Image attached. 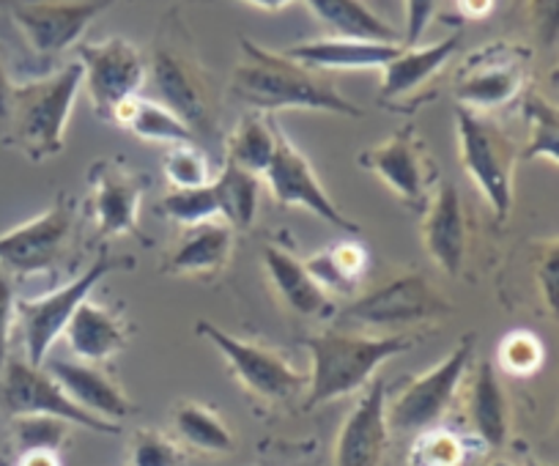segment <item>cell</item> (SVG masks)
<instances>
[{"label":"cell","instance_id":"cell-1","mask_svg":"<svg viewBox=\"0 0 559 466\" xmlns=\"http://www.w3.org/2000/svg\"><path fill=\"white\" fill-rule=\"evenodd\" d=\"M230 96L252 112L277 110H319L332 116L362 119L365 110L341 94L335 80L324 72L294 61L286 52H272L241 36V52L230 72Z\"/></svg>","mask_w":559,"mask_h":466},{"label":"cell","instance_id":"cell-2","mask_svg":"<svg viewBox=\"0 0 559 466\" xmlns=\"http://www.w3.org/2000/svg\"><path fill=\"white\" fill-rule=\"evenodd\" d=\"M412 346L414 337L406 332L368 335V332L326 330L305 337V348L310 355L308 409L368 387L386 360L403 355Z\"/></svg>","mask_w":559,"mask_h":466},{"label":"cell","instance_id":"cell-3","mask_svg":"<svg viewBox=\"0 0 559 466\" xmlns=\"http://www.w3.org/2000/svg\"><path fill=\"white\" fill-rule=\"evenodd\" d=\"M80 88H83L80 63H67L45 77L12 85L7 121H3L7 141L20 148L31 163H47L58 157L67 143V127Z\"/></svg>","mask_w":559,"mask_h":466},{"label":"cell","instance_id":"cell-4","mask_svg":"<svg viewBox=\"0 0 559 466\" xmlns=\"http://www.w3.org/2000/svg\"><path fill=\"white\" fill-rule=\"evenodd\" d=\"M455 135H459L461 168L480 190L483 201L499 219L513 212L515 165L521 152L504 130H499L488 116L459 107L455 110Z\"/></svg>","mask_w":559,"mask_h":466},{"label":"cell","instance_id":"cell-5","mask_svg":"<svg viewBox=\"0 0 559 466\" xmlns=\"http://www.w3.org/2000/svg\"><path fill=\"white\" fill-rule=\"evenodd\" d=\"M450 313L453 304L426 275L403 272L337 310V319L370 330H406V326L442 321Z\"/></svg>","mask_w":559,"mask_h":466},{"label":"cell","instance_id":"cell-6","mask_svg":"<svg viewBox=\"0 0 559 466\" xmlns=\"http://www.w3.org/2000/svg\"><path fill=\"white\" fill-rule=\"evenodd\" d=\"M472 362H475V335H466L450 348L431 371L412 379L397 393V398L386 406L390 431L423 433L428 428H437V422L453 406L455 393H459L461 382L469 373Z\"/></svg>","mask_w":559,"mask_h":466},{"label":"cell","instance_id":"cell-7","mask_svg":"<svg viewBox=\"0 0 559 466\" xmlns=\"http://www.w3.org/2000/svg\"><path fill=\"white\" fill-rule=\"evenodd\" d=\"M532 52L510 41H491L472 52L461 63L453 83V96L459 107L475 112H491L519 99L530 77Z\"/></svg>","mask_w":559,"mask_h":466},{"label":"cell","instance_id":"cell-8","mask_svg":"<svg viewBox=\"0 0 559 466\" xmlns=\"http://www.w3.org/2000/svg\"><path fill=\"white\" fill-rule=\"evenodd\" d=\"M112 270H118V261L110 255H102L67 286L34 299H17V326L23 332L25 362L36 368L45 366L50 348L67 332L69 321L78 313L80 304L91 297L96 283L110 275Z\"/></svg>","mask_w":559,"mask_h":466},{"label":"cell","instance_id":"cell-9","mask_svg":"<svg viewBox=\"0 0 559 466\" xmlns=\"http://www.w3.org/2000/svg\"><path fill=\"white\" fill-rule=\"evenodd\" d=\"M357 163L412 208H426L428 198L439 184L437 163L414 127H401L376 146L359 152Z\"/></svg>","mask_w":559,"mask_h":466},{"label":"cell","instance_id":"cell-10","mask_svg":"<svg viewBox=\"0 0 559 466\" xmlns=\"http://www.w3.org/2000/svg\"><path fill=\"white\" fill-rule=\"evenodd\" d=\"M148 74H152L159 101L190 127L192 135L214 130V121H217L214 91L206 69L198 63L195 56H190L174 39L157 41L152 63H148Z\"/></svg>","mask_w":559,"mask_h":466},{"label":"cell","instance_id":"cell-11","mask_svg":"<svg viewBox=\"0 0 559 466\" xmlns=\"http://www.w3.org/2000/svg\"><path fill=\"white\" fill-rule=\"evenodd\" d=\"M83 88L99 119L112 121L121 101L140 94L148 77V63L132 41L110 36L102 41H85L78 47Z\"/></svg>","mask_w":559,"mask_h":466},{"label":"cell","instance_id":"cell-12","mask_svg":"<svg viewBox=\"0 0 559 466\" xmlns=\"http://www.w3.org/2000/svg\"><path fill=\"white\" fill-rule=\"evenodd\" d=\"M195 330L223 355L236 382L258 398L288 401L308 384L302 371H297L286 357L280 351H272L263 343L230 335L212 321H198Z\"/></svg>","mask_w":559,"mask_h":466},{"label":"cell","instance_id":"cell-13","mask_svg":"<svg viewBox=\"0 0 559 466\" xmlns=\"http://www.w3.org/2000/svg\"><path fill=\"white\" fill-rule=\"evenodd\" d=\"M116 0H3L9 17L39 58H56L83 39Z\"/></svg>","mask_w":559,"mask_h":466},{"label":"cell","instance_id":"cell-14","mask_svg":"<svg viewBox=\"0 0 559 466\" xmlns=\"http://www.w3.org/2000/svg\"><path fill=\"white\" fill-rule=\"evenodd\" d=\"M74 201L61 192L50 208L0 234V270L9 275L47 272L67 255L74 230Z\"/></svg>","mask_w":559,"mask_h":466},{"label":"cell","instance_id":"cell-15","mask_svg":"<svg viewBox=\"0 0 559 466\" xmlns=\"http://www.w3.org/2000/svg\"><path fill=\"white\" fill-rule=\"evenodd\" d=\"M146 187L148 181L121 157H102L91 165L85 212L94 219L99 237L118 239L138 234L140 203Z\"/></svg>","mask_w":559,"mask_h":466},{"label":"cell","instance_id":"cell-16","mask_svg":"<svg viewBox=\"0 0 559 466\" xmlns=\"http://www.w3.org/2000/svg\"><path fill=\"white\" fill-rule=\"evenodd\" d=\"M263 179H266L274 203H280V206L305 208L313 217L330 223L332 228L359 234V225L324 190L310 159L283 132H280L277 152H274V159L266 174H263Z\"/></svg>","mask_w":559,"mask_h":466},{"label":"cell","instance_id":"cell-17","mask_svg":"<svg viewBox=\"0 0 559 466\" xmlns=\"http://www.w3.org/2000/svg\"><path fill=\"white\" fill-rule=\"evenodd\" d=\"M3 404L9 406L14 417L20 415H47L67 420L72 426L88 428L96 433H118L121 428L116 422L99 420L80 409L72 398L61 390V384L45 371V366L36 368L25 360H9L3 368Z\"/></svg>","mask_w":559,"mask_h":466},{"label":"cell","instance_id":"cell-18","mask_svg":"<svg viewBox=\"0 0 559 466\" xmlns=\"http://www.w3.org/2000/svg\"><path fill=\"white\" fill-rule=\"evenodd\" d=\"M459 47L461 34L448 36L442 41H433V45L401 47V52L381 69V105L408 110V107L428 99L433 80L442 74V69L448 67L450 58L455 56Z\"/></svg>","mask_w":559,"mask_h":466},{"label":"cell","instance_id":"cell-19","mask_svg":"<svg viewBox=\"0 0 559 466\" xmlns=\"http://www.w3.org/2000/svg\"><path fill=\"white\" fill-rule=\"evenodd\" d=\"M386 382L373 379L362 387L357 406L346 417L335 444V466H381L390 447Z\"/></svg>","mask_w":559,"mask_h":466},{"label":"cell","instance_id":"cell-20","mask_svg":"<svg viewBox=\"0 0 559 466\" xmlns=\"http://www.w3.org/2000/svg\"><path fill=\"white\" fill-rule=\"evenodd\" d=\"M419 234H423V248H426L428 259L444 275H461L466 261V212L455 184L439 181L423 208Z\"/></svg>","mask_w":559,"mask_h":466},{"label":"cell","instance_id":"cell-21","mask_svg":"<svg viewBox=\"0 0 559 466\" xmlns=\"http://www.w3.org/2000/svg\"><path fill=\"white\" fill-rule=\"evenodd\" d=\"M45 371L61 384L63 393L85 409L88 415L107 422H121L134 411L132 401L121 393L116 382L107 377L102 368L80 360H50L45 362Z\"/></svg>","mask_w":559,"mask_h":466},{"label":"cell","instance_id":"cell-22","mask_svg":"<svg viewBox=\"0 0 559 466\" xmlns=\"http://www.w3.org/2000/svg\"><path fill=\"white\" fill-rule=\"evenodd\" d=\"M234 234L236 230L223 219L190 225L181 230L179 242L165 259V272L176 277H195V280L219 275L234 255Z\"/></svg>","mask_w":559,"mask_h":466},{"label":"cell","instance_id":"cell-23","mask_svg":"<svg viewBox=\"0 0 559 466\" xmlns=\"http://www.w3.org/2000/svg\"><path fill=\"white\" fill-rule=\"evenodd\" d=\"M263 270H266L277 299L292 313L305 315V319H332L335 315V302H332L330 294L313 280L305 261L288 253L286 248L266 244L263 248Z\"/></svg>","mask_w":559,"mask_h":466},{"label":"cell","instance_id":"cell-24","mask_svg":"<svg viewBox=\"0 0 559 466\" xmlns=\"http://www.w3.org/2000/svg\"><path fill=\"white\" fill-rule=\"evenodd\" d=\"M401 47L403 45H392V41L326 36V39H313L288 47L286 56L316 69V72H359V69H379L381 72L401 52Z\"/></svg>","mask_w":559,"mask_h":466},{"label":"cell","instance_id":"cell-25","mask_svg":"<svg viewBox=\"0 0 559 466\" xmlns=\"http://www.w3.org/2000/svg\"><path fill=\"white\" fill-rule=\"evenodd\" d=\"M63 337L72 348L74 360L99 366L127 346V326H123L121 315L112 313L110 308L85 299L69 321Z\"/></svg>","mask_w":559,"mask_h":466},{"label":"cell","instance_id":"cell-26","mask_svg":"<svg viewBox=\"0 0 559 466\" xmlns=\"http://www.w3.org/2000/svg\"><path fill=\"white\" fill-rule=\"evenodd\" d=\"M469 420L477 439L486 447H504L510 433V406L499 382L497 366L491 360H480L472 371L469 382Z\"/></svg>","mask_w":559,"mask_h":466},{"label":"cell","instance_id":"cell-27","mask_svg":"<svg viewBox=\"0 0 559 466\" xmlns=\"http://www.w3.org/2000/svg\"><path fill=\"white\" fill-rule=\"evenodd\" d=\"M305 3L313 17L332 31V36L403 45V36L373 9L365 7L362 0H305Z\"/></svg>","mask_w":559,"mask_h":466},{"label":"cell","instance_id":"cell-28","mask_svg":"<svg viewBox=\"0 0 559 466\" xmlns=\"http://www.w3.org/2000/svg\"><path fill=\"white\" fill-rule=\"evenodd\" d=\"M112 124H118L121 130L132 132L134 138L148 143L174 146V143L192 141V130L170 107H165L159 99H146V96L140 94L116 107Z\"/></svg>","mask_w":559,"mask_h":466},{"label":"cell","instance_id":"cell-29","mask_svg":"<svg viewBox=\"0 0 559 466\" xmlns=\"http://www.w3.org/2000/svg\"><path fill=\"white\" fill-rule=\"evenodd\" d=\"M368 250L359 242H354V239H343V242L330 244L326 250H321V253L310 255V259L305 261V266H308V272L313 275V280L319 283L330 297L332 294L348 297V294L357 291L359 283L368 275Z\"/></svg>","mask_w":559,"mask_h":466},{"label":"cell","instance_id":"cell-30","mask_svg":"<svg viewBox=\"0 0 559 466\" xmlns=\"http://www.w3.org/2000/svg\"><path fill=\"white\" fill-rule=\"evenodd\" d=\"M280 130L266 112H247L225 141V163L263 176L277 152Z\"/></svg>","mask_w":559,"mask_h":466},{"label":"cell","instance_id":"cell-31","mask_svg":"<svg viewBox=\"0 0 559 466\" xmlns=\"http://www.w3.org/2000/svg\"><path fill=\"white\" fill-rule=\"evenodd\" d=\"M261 176L241 170L236 165L225 163L217 174L214 195H217L219 219L234 230H247L258 217V203H261Z\"/></svg>","mask_w":559,"mask_h":466},{"label":"cell","instance_id":"cell-32","mask_svg":"<svg viewBox=\"0 0 559 466\" xmlns=\"http://www.w3.org/2000/svg\"><path fill=\"white\" fill-rule=\"evenodd\" d=\"M174 431L179 433L181 442L203 450V453H230L236 447L234 433L225 426L223 417L209 406L195 404V401H185V404L176 406Z\"/></svg>","mask_w":559,"mask_h":466},{"label":"cell","instance_id":"cell-33","mask_svg":"<svg viewBox=\"0 0 559 466\" xmlns=\"http://www.w3.org/2000/svg\"><path fill=\"white\" fill-rule=\"evenodd\" d=\"M524 116L530 124V141L521 148V159H546L559 168V105L530 91L524 96Z\"/></svg>","mask_w":559,"mask_h":466},{"label":"cell","instance_id":"cell-34","mask_svg":"<svg viewBox=\"0 0 559 466\" xmlns=\"http://www.w3.org/2000/svg\"><path fill=\"white\" fill-rule=\"evenodd\" d=\"M14 444L20 455L25 453H58L72 433V422L47 415H20L14 417Z\"/></svg>","mask_w":559,"mask_h":466},{"label":"cell","instance_id":"cell-35","mask_svg":"<svg viewBox=\"0 0 559 466\" xmlns=\"http://www.w3.org/2000/svg\"><path fill=\"white\" fill-rule=\"evenodd\" d=\"M163 170L174 190H195V187H206L214 181L212 163L192 141L168 146L163 157Z\"/></svg>","mask_w":559,"mask_h":466},{"label":"cell","instance_id":"cell-36","mask_svg":"<svg viewBox=\"0 0 559 466\" xmlns=\"http://www.w3.org/2000/svg\"><path fill=\"white\" fill-rule=\"evenodd\" d=\"M165 217L179 223L181 228L190 225L209 223V219H219L217 195H214V184L195 187V190H170L159 203Z\"/></svg>","mask_w":559,"mask_h":466},{"label":"cell","instance_id":"cell-37","mask_svg":"<svg viewBox=\"0 0 559 466\" xmlns=\"http://www.w3.org/2000/svg\"><path fill=\"white\" fill-rule=\"evenodd\" d=\"M546 360L543 340L530 330H513L502 337L497 348V362L510 377H532Z\"/></svg>","mask_w":559,"mask_h":466},{"label":"cell","instance_id":"cell-38","mask_svg":"<svg viewBox=\"0 0 559 466\" xmlns=\"http://www.w3.org/2000/svg\"><path fill=\"white\" fill-rule=\"evenodd\" d=\"M466 458V447L455 433L442 428H428L417 433L408 466H461Z\"/></svg>","mask_w":559,"mask_h":466},{"label":"cell","instance_id":"cell-39","mask_svg":"<svg viewBox=\"0 0 559 466\" xmlns=\"http://www.w3.org/2000/svg\"><path fill=\"white\" fill-rule=\"evenodd\" d=\"M181 450L159 431H138L129 444V466H181Z\"/></svg>","mask_w":559,"mask_h":466},{"label":"cell","instance_id":"cell-40","mask_svg":"<svg viewBox=\"0 0 559 466\" xmlns=\"http://www.w3.org/2000/svg\"><path fill=\"white\" fill-rule=\"evenodd\" d=\"M535 280L540 288V299L548 313L559 321V239L543 248L535 266Z\"/></svg>","mask_w":559,"mask_h":466},{"label":"cell","instance_id":"cell-41","mask_svg":"<svg viewBox=\"0 0 559 466\" xmlns=\"http://www.w3.org/2000/svg\"><path fill=\"white\" fill-rule=\"evenodd\" d=\"M526 23L540 47L559 41V0H526Z\"/></svg>","mask_w":559,"mask_h":466},{"label":"cell","instance_id":"cell-42","mask_svg":"<svg viewBox=\"0 0 559 466\" xmlns=\"http://www.w3.org/2000/svg\"><path fill=\"white\" fill-rule=\"evenodd\" d=\"M17 326V297H14V283L9 272L0 270V371L9 362V346H12V332Z\"/></svg>","mask_w":559,"mask_h":466},{"label":"cell","instance_id":"cell-43","mask_svg":"<svg viewBox=\"0 0 559 466\" xmlns=\"http://www.w3.org/2000/svg\"><path fill=\"white\" fill-rule=\"evenodd\" d=\"M439 0H403L406 7V28H403V47L419 45V39L426 36L428 25L433 23V14H437Z\"/></svg>","mask_w":559,"mask_h":466},{"label":"cell","instance_id":"cell-44","mask_svg":"<svg viewBox=\"0 0 559 466\" xmlns=\"http://www.w3.org/2000/svg\"><path fill=\"white\" fill-rule=\"evenodd\" d=\"M493 7H497V0H455V12L472 23L491 17Z\"/></svg>","mask_w":559,"mask_h":466},{"label":"cell","instance_id":"cell-45","mask_svg":"<svg viewBox=\"0 0 559 466\" xmlns=\"http://www.w3.org/2000/svg\"><path fill=\"white\" fill-rule=\"evenodd\" d=\"M12 80H9L7 63H3V56H0V127L7 121V110H9V96H12Z\"/></svg>","mask_w":559,"mask_h":466},{"label":"cell","instance_id":"cell-46","mask_svg":"<svg viewBox=\"0 0 559 466\" xmlns=\"http://www.w3.org/2000/svg\"><path fill=\"white\" fill-rule=\"evenodd\" d=\"M20 466H61L58 453H25L20 455Z\"/></svg>","mask_w":559,"mask_h":466},{"label":"cell","instance_id":"cell-47","mask_svg":"<svg viewBox=\"0 0 559 466\" xmlns=\"http://www.w3.org/2000/svg\"><path fill=\"white\" fill-rule=\"evenodd\" d=\"M241 3L261 9V12H283V9H288L297 0H241Z\"/></svg>","mask_w":559,"mask_h":466},{"label":"cell","instance_id":"cell-48","mask_svg":"<svg viewBox=\"0 0 559 466\" xmlns=\"http://www.w3.org/2000/svg\"><path fill=\"white\" fill-rule=\"evenodd\" d=\"M548 80H551V85H557V88H559V63L551 69V74H548Z\"/></svg>","mask_w":559,"mask_h":466},{"label":"cell","instance_id":"cell-49","mask_svg":"<svg viewBox=\"0 0 559 466\" xmlns=\"http://www.w3.org/2000/svg\"><path fill=\"white\" fill-rule=\"evenodd\" d=\"M486 466H515V464H510V461H504V458H493V461H488Z\"/></svg>","mask_w":559,"mask_h":466},{"label":"cell","instance_id":"cell-50","mask_svg":"<svg viewBox=\"0 0 559 466\" xmlns=\"http://www.w3.org/2000/svg\"><path fill=\"white\" fill-rule=\"evenodd\" d=\"M526 466H546V464H540V461H535V458H526Z\"/></svg>","mask_w":559,"mask_h":466}]
</instances>
